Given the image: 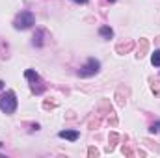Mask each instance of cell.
Returning a JSON list of instances; mask_svg holds the SVG:
<instances>
[{
  "label": "cell",
  "mask_w": 160,
  "mask_h": 158,
  "mask_svg": "<svg viewBox=\"0 0 160 158\" xmlns=\"http://www.w3.org/2000/svg\"><path fill=\"white\" fill-rule=\"evenodd\" d=\"M73 2H77V4H88V0H73Z\"/></svg>",
  "instance_id": "30bf717a"
},
{
  "label": "cell",
  "mask_w": 160,
  "mask_h": 158,
  "mask_svg": "<svg viewBox=\"0 0 160 158\" xmlns=\"http://www.w3.org/2000/svg\"><path fill=\"white\" fill-rule=\"evenodd\" d=\"M45 36H47L45 30H38V34H34L32 45H34V47H43V45H45Z\"/></svg>",
  "instance_id": "5b68a950"
},
{
  "label": "cell",
  "mask_w": 160,
  "mask_h": 158,
  "mask_svg": "<svg viewBox=\"0 0 160 158\" xmlns=\"http://www.w3.org/2000/svg\"><path fill=\"white\" fill-rule=\"evenodd\" d=\"M17 95L13 93V91H6V93H2L0 95V110L4 112V114H8V116H11L15 110H17Z\"/></svg>",
  "instance_id": "7a4b0ae2"
},
{
  "label": "cell",
  "mask_w": 160,
  "mask_h": 158,
  "mask_svg": "<svg viewBox=\"0 0 160 158\" xmlns=\"http://www.w3.org/2000/svg\"><path fill=\"white\" fill-rule=\"evenodd\" d=\"M58 138H62V140H69V141H77L80 138V134L77 130H62V132H58Z\"/></svg>",
  "instance_id": "277c9868"
},
{
  "label": "cell",
  "mask_w": 160,
  "mask_h": 158,
  "mask_svg": "<svg viewBox=\"0 0 160 158\" xmlns=\"http://www.w3.org/2000/svg\"><path fill=\"white\" fill-rule=\"evenodd\" d=\"M106 2H116V0H106Z\"/></svg>",
  "instance_id": "7c38bea8"
},
{
  "label": "cell",
  "mask_w": 160,
  "mask_h": 158,
  "mask_svg": "<svg viewBox=\"0 0 160 158\" xmlns=\"http://www.w3.org/2000/svg\"><path fill=\"white\" fill-rule=\"evenodd\" d=\"M34 24H36V17H34V13L28 11V9H22V11L13 19V28H15V30H28V28H32Z\"/></svg>",
  "instance_id": "6da1fadb"
},
{
  "label": "cell",
  "mask_w": 160,
  "mask_h": 158,
  "mask_svg": "<svg viewBox=\"0 0 160 158\" xmlns=\"http://www.w3.org/2000/svg\"><path fill=\"white\" fill-rule=\"evenodd\" d=\"M99 71H101V62L97 58H88L86 63L80 67L78 77L80 78H89V77H95Z\"/></svg>",
  "instance_id": "3957f363"
},
{
  "label": "cell",
  "mask_w": 160,
  "mask_h": 158,
  "mask_svg": "<svg viewBox=\"0 0 160 158\" xmlns=\"http://www.w3.org/2000/svg\"><path fill=\"white\" fill-rule=\"evenodd\" d=\"M149 130H151V132H153V134H158V132H160V121H157V123H153V125H151V128H149Z\"/></svg>",
  "instance_id": "9c48e42d"
},
{
  "label": "cell",
  "mask_w": 160,
  "mask_h": 158,
  "mask_svg": "<svg viewBox=\"0 0 160 158\" xmlns=\"http://www.w3.org/2000/svg\"><path fill=\"white\" fill-rule=\"evenodd\" d=\"M151 63H153L155 67H160V50H155V52H153V56H151Z\"/></svg>",
  "instance_id": "ba28073f"
},
{
  "label": "cell",
  "mask_w": 160,
  "mask_h": 158,
  "mask_svg": "<svg viewBox=\"0 0 160 158\" xmlns=\"http://www.w3.org/2000/svg\"><path fill=\"white\" fill-rule=\"evenodd\" d=\"M24 77L32 82V87H36V82H39V75H38L36 71H32V69H28V71L24 73Z\"/></svg>",
  "instance_id": "52a82bcc"
},
{
  "label": "cell",
  "mask_w": 160,
  "mask_h": 158,
  "mask_svg": "<svg viewBox=\"0 0 160 158\" xmlns=\"http://www.w3.org/2000/svg\"><path fill=\"white\" fill-rule=\"evenodd\" d=\"M99 36H101L102 39H112V37H114V30H112L110 26H101V28H99Z\"/></svg>",
  "instance_id": "8992f818"
},
{
  "label": "cell",
  "mask_w": 160,
  "mask_h": 158,
  "mask_svg": "<svg viewBox=\"0 0 160 158\" xmlns=\"http://www.w3.org/2000/svg\"><path fill=\"white\" fill-rule=\"evenodd\" d=\"M2 87H4V82H2V80H0V89H2Z\"/></svg>",
  "instance_id": "8fae6325"
}]
</instances>
